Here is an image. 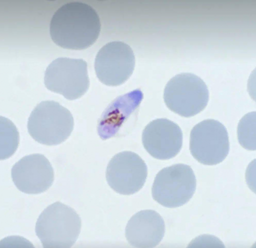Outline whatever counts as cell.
<instances>
[{
    "label": "cell",
    "instance_id": "obj_1",
    "mask_svg": "<svg viewBox=\"0 0 256 248\" xmlns=\"http://www.w3.org/2000/svg\"><path fill=\"white\" fill-rule=\"evenodd\" d=\"M100 30L96 11L80 2L63 5L53 15L50 24L53 42L62 48L72 50L90 47L98 40Z\"/></svg>",
    "mask_w": 256,
    "mask_h": 248
},
{
    "label": "cell",
    "instance_id": "obj_2",
    "mask_svg": "<svg viewBox=\"0 0 256 248\" xmlns=\"http://www.w3.org/2000/svg\"><path fill=\"white\" fill-rule=\"evenodd\" d=\"M81 226L80 217L74 209L56 202L38 217L36 233L44 247H70L76 242Z\"/></svg>",
    "mask_w": 256,
    "mask_h": 248
},
{
    "label": "cell",
    "instance_id": "obj_3",
    "mask_svg": "<svg viewBox=\"0 0 256 248\" xmlns=\"http://www.w3.org/2000/svg\"><path fill=\"white\" fill-rule=\"evenodd\" d=\"M74 128L71 112L54 101L40 103L32 112L28 129L36 142L48 146H57L66 140Z\"/></svg>",
    "mask_w": 256,
    "mask_h": 248
},
{
    "label": "cell",
    "instance_id": "obj_4",
    "mask_svg": "<svg viewBox=\"0 0 256 248\" xmlns=\"http://www.w3.org/2000/svg\"><path fill=\"white\" fill-rule=\"evenodd\" d=\"M164 98L167 107L184 117L194 116L208 105L209 92L205 82L191 73L178 74L166 85Z\"/></svg>",
    "mask_w": 256,
    "mask_h": 248
},
{
    "label": "cell",
    "instance_id": "obj_5",
    "mask_svg": "<svg viewBox=\"0 0 256 248\" xmlns=\"http://www.w3.org/2000/svg\"><path fill=\"white\" fill-rule=\"evenodd\" d=\"M196 179L189 165L176 164L165 168L157 174L152 189L154 199L169 208L180 207L193 197Z\"/></svg>",
    "mask_w": 256,
    "mask_h": 248
},
{
    "label": "cell",
    "instance_id": "obj_6",
    "mask_svg": "<svg viewBox=\"0 0 256 248\" xmlns=\"http://www.w3.org/2000/svg\"><path fill=\"white\" fill-rule=\"evenodd\" d=\"M44 84L48 90L68 100L80 98L90 86L86 62L68 58L54 60L45 72Z\"/></svg>",
    "mask_w": 256,
    "mask_h": 248
},
{
    "label": "cell",
    "instance_id": "obj_7",
    "mask_svg": "<svg viewBox=\"0 0 256 248\" xmlns=\"http://www.w3.org/2000/svg\"><path fill=\"white\" fill-rule=\"evenodd\" d=\"M190 149L192 156L202 164L213 165L221 163L230 151L226 128L214 119L200 122L190 132Z\"/></svg>",
    "mask_w": 256,
    "mask_h": 248
},
{
    "label": "cell",
    "instance_id": "obj_8",
    "mask_svg": "<svg viewBox=\"0 0 256 248\" xmlns=\"http://www.w3.org/2000/svg\"><path fill=\"white\" fill-rule=\"evenodd\" d=\"M135 65V56L130 46L114 41L99 51L94 67L97 77L103 84L116 87L123 84L131 77Z\"/></svg>",
    "mask_w": 256,
    "mask_h": 248
},
{
    "label": "cell",
    "instance_id": "obj_9",
    "mask_svg": "<svg viewBox=\"0 0 256 248\" xmlns=\"http://www.w3.org/2000/svg\"><path fill=\"white\" fill-rule=\"evenodd\" d=\"M106 179L116 192L130 195L142 187L148 176L146 165L137 154L124 151L116 155L106 170Z\"/></svg>",
    "mask_w": 256,
    "mask_h": 248
},
{
    "label": "cell",
    "instance_id": "obj_10",
    "mask_svg": "<svg viewBox=\"0 0 256 248\" xmlns=\"http://www.w3.org/2000/svg\"><path fill=\"white\" fill-rule=\"evenodd\" d=\"M12 178L16 187L28 194H38L48 190L52 185L54 171L50 161L40 154L20 159L12 169Z\"/></svg>",
    "mask_w": 256,
    "mask_h": 248
},
{
    "label": "cell",
    "instance_id": "obj_11",
    "mask_svg": "<svg viewBox=\"0 0 256 248\" xmlns=\"http://www.w3.org/2000/svg\"><path fill=\"white\" fill-rule=\"evenodd\" d=\"M142 141L146 150L153 157L168 160L181 151L183 134L176 123L166 118L158 119L146 127Z\"/></svg>",
    "mask_w": 256,
    "mask_h": 248
},
{
    "label": "cell",
    "instance_id": "obj_12",
    "mask_svg": "<svg viewBox=\"0 0 256 248\" xmlns=\"http://www.w3.org/2000/svg\"><path fill=\"white\" fill-rule=\"evenodd\" d=\"M165 223L155 211L143 210L132 217L126 226V237L131 245L136 247H154L163 239Z\"/></svg>",
    "mask_w": 256,
    "mask_h": 248
},
{
    "label": "cell",
    "instance_id": "obj_13",
    "mask_svg": "<svg viewBox=\"0 0 256 248\" xmlns=\"http://www.w3.org/2000/svg\"><path fill=\"white\" fill-rule=\"evenodd\" d=\"M143 98L138 89L116 99L102 114L98 126L102 140L110 139L118 132L124 122L140 106Z\"/></svg>",
    "mask_w": 256,
    "mask_h": 248
},
{
    "label": "cell",
    "instance_id": "obj_14",
    "mask_svg": "<svg viewBox=\"0 0 256 248\" xmlns=\"http://www.w3.org/2000/svg\"><path fill=\"white\" fill-rule=\"evenodd\" d=\"M18 143L19 134L15 126L10 120L1 117V159L12 156Z\"/></svg>",
    "mask_w": 256,
    "mask_h": 248
},
{
    "label": "cell",
    "instance_id": "obj_15",
    "mask_svg": "<svg viewBox=\"0 0 256 248\" xmlns=\"http://www.w3.org/2000/svg\"><path fill=\"white\" fill-rule=\"evenodd\" d=\"M238 133L239 142L244 149L256 150V112L248 113L242 118Z\"/></svg>",
    "mask_w": 256,
    "mask_h": 248
}]
</instances>
